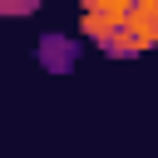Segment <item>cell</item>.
<instances>
[{"mask_svg":"<svg viewBox=\"0 0 158 158\" xmlns=\"http://www.w3.org/2000/svg\"><path fill=\"white\" fill-rule=\"evenodd\" d=\"M128 15H133V5H128V0H104V5H89L79 25H84V35H89V40H99V44H104L109 35H118V30L128 25Z\"/></svg>","mask_w":158,"mask_h":158,"instance_id":"6da1fadb","label":"cell"},{"mask_svg":"<svg viewBox=\"0 0 158 158\" xmlns=\"http://www.w3.org/2000/svg\"><path fill=\"white\" fill-rule=\"evenodd\" d=\"M128 35L138 40V49H153V44H158V0L133 5V15H128Z\"/></svg>","mask_w":158,"mask_h":158,"instance_id":"7a4b0ae2","label":"cell"},{"mask_svg":"<svg viewBox=\"0 0 158 158\" xmlns=\"http://www.w3.org/2000/svg\"><path fill=\"white\" fill-rule=\"evenodd\" d=\"M30 10H35V5H20V0H15V5H0V15H30Z\"/></svg>","mask_w":158,"mask_h":158,"instance_id":"3957f363","label":"cell"}]
</instances>
